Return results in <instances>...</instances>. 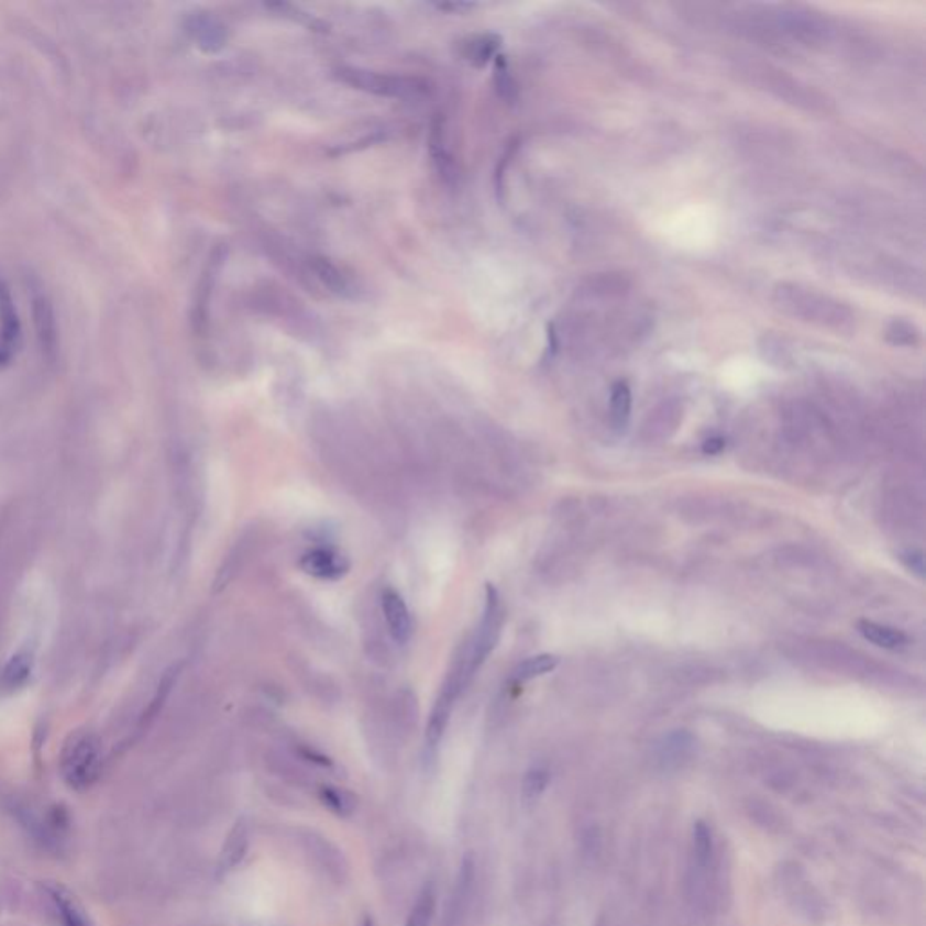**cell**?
Here are the masks:
<instances>
[{
	"instance_id": "6da1fadb",
	"label": "cell",
	"mask_w": 926,
	"mask_h": 926,
	"mask_svg": "<svg viewBox=\"0 0 926 926\" xmlns=\"http://www.w3.org/2000/svg\"><path fill=\"white\" fill-rule=\"evenodd\" d=\"M103 771L102 742L91 731H73L60 751L62 779L71 790L87 791L97 784Z\"/></svg>"
},
{
	"instance_id": "7a4b0ae2",
	"label": "cell",
	"mask_w": 926,
	"mask_h": 926,
	"mask_svg": "<svg viewBox=\"0 0 926 926\" xmlns=\"http://www.w3.org/2000/svg\"><path fill=\"white\" fill-rule=\"evenodd\" d=\"M473 679V675L468 672L467 653H465V648L462 647L459 655L454 657L453 664L449 668L448 677L443 682L442 690L438 693L437 703H434L431 718H429L428 731H426V746H428L429 751H434L438 743L442 742L454 706H456L460 695L465 692V687Z\"/></svg>"
},
{
	"instance_id": "3957f363",
	"label": "cell",
	"mask_w": 926,
	"mask_h": 926,
	"mask_svg": "<svg viewBox=\"0 0 926 926\" xmlns=\"http://www.w3.org/2000/svg\"><path fill=\"white\" fill-rule=\"evenodd\" d=\"M504 605L499 599V594L493 585L485 586V605L484 614L479 619L478 628L474 630L473 637L465 642V652H467L468 672L476 675L479 668L484 666V662L489 659L494 648L498 644L499 636H501V628H504Z\"/></svg>"
},
{
	"instance_id": "277c9868",
	"label": "cell",
	"mask_w": 926,
	"mask_h": 926,
	"mask_svg": "<svg viewBox=\"0 0 926 926\" xmlns=\"http://www.w3.org/2000/svg\"><path fill=\"white\" fill-rule=\"evenodd\" d=\"M339 78L348 86L361 89V91L372 92L377 97L417 98L428 91V84L420 78L364 71V69H353V67L339 69Z\"/></svg>"
},
{
	"instance_id": "5b68a950",
	"label": "cell",
	"mask_w": 926,
	"mask_h": 926,
	"mask_svg": "<svg viewBox=\"0 0 926 926\" xmlns=\"http://www.w3.org/2000/svg\"><path fill=\"white\" fill-rule=\"evenodd\" d=\"M22 341V327L10 288L0 280V367L10 366Z\"/></svg>"
},
{
	"instance_id": "8992f818",
	"label": "cell",
	"mask_w": 926,
	"mask_h": 926,
	"mask_svg": "<svg viewBox=\"0 0 926 926\" xmlns=\"http://www.w3.org/2000/svg\"><path fill=\"white\" fill-rule=\"evenodd\" d=\"M300 571L317 580L337 581L350 572V560L335 549H311L299 561Z\"/></svg>"
},
{
	"instance_id": "52a82bcc",
	"label": "cell",
	"mask_w": 926,
	"mask_h": 926,
	"mask_svg": "<svg viewBox=\"0 0 926 926\" xmlns=\"http://www.w3.org/2000/svg\"><path fill=\"white\" fill-rule=\"evenodd\" d=\"M382 614L386 619L387 631L397 644H408L412 633L411 614L408 605L398 592L387 588L382 594Z\"/></svg>"
},
{
	"instance_id": "ba28073f",
	"label": "cell",
	"mask_w": 926,
	"mask_h": 926,
	"mask_svg": "<svg viewBox=\"0 0 926 926\" xmlns=\"http://www.w3.org/2000/svg\"><path fill=\"white\" fill-rule=\"evenodd\" d=\"M47 897L55 906L56 914L60 917L64 926H97L92 923L91 916L87 914L82 903L62 883L49 881L44 885Z\"/></svg>"
},
{
	"instance_id": "9c48e42d",
	"label": "cell",
	"mask_w": 926,
	"mask_h": 926,
	"mask_svg": "<svg viewBox=\"0 0 926 926\" xmlns=\"http://www.w3.org/2000/svg\"><path fill=\"white\" fill-rule=\"evenodd\" d=\"M246 850H249V825H246L245 819H240L230 829L229 836L221 847L218 858V874L224 875L234 871L235 867L245 860Z\"/></svg>"
},
{
	"instance_id": "30bf717a",
	"label": "cell",
	"mask_w": 926,
	"mask_h": 926,
	"mask_svg": "<svg viewBox=\"0 0 926 926\" xmlns=\"http://www.w3.org/2000/svg\"><path fill=\"white\" fill-rule=\"evenodd\" d=\"M33 317H35L36 337L41 342L42 353L53 361L56 355L58 333H56L55 311L46 296L41 294L33 299Z\"/></svg>"
},
{
	"instance_id": "8fae6325",
	"label": "cell",
	"mask_w": 926,
	"mask_h": 926,
	"mask_svg": "<svg viewBox=\"0 0 926 926\" xmlns=\"http://www.w3.org/2000/svg\"><path fill=\"white\" fill-rule=\"evenodd\" d=\"M858 631L863 639L872 642L875 647L885 648V650H900L906 644V636L903 631L885 627V625H878L874 621L858 622Z\"/></svg>"
},
{
	"instance_id": "7c38bea8",
	"label": "cell",
	"mask_w": 926,
	"mask_h": 926,
	"mask_svg": "<svg viewBox=\"0 0 926 926\" xmlns=\"http://www.w3.org/2000/svg\"><path fill=\"white\" fill-rule=\"evenodd\" d=\"M611 426L622 433L628 428L631 417V389L627 382H616L610 395Z\"/></svg>"
},
{
	"instance_id": "4fadbf2b",
	"label": "cell",
	"mask_w": 926,
	"mask_h": 926,
	"mask_svg": "<svg viewBox=\"0 0 926 926\" xmlns=\"http://www.w3.org/2000/svg\"><path fill=\"white\" fill-rule=\"evenodd\" d=\"M434 911H437V891H434L433 883H428L418 894L406 926H431Z\"/></svg>"
},
{
	"instance_id": "5bb4252c",
	"label": "cell",
	"mask_w": 926,
	"mask_h": 926,
	"mask_svg": "<svg viewBox=\"0 0 926 926\" xmlns=\"http://www.w3.org/2000/svg\"><path fill=\"white\" fill-rule=\"evenodd\" d=\"M33 672V653L21 650L11 657L4 668V684L8 687H21L30 681Z\"/></svg>"
},
{
	"instance_id": "9a60e30c",
	"label": "cell",
	"mask_w": 926,
	"mask_h": 926,
	"mask_svg": "<svg viewBox=\"0 0 926 926\" xmlns=\"http://www.w3.org/2000/svg\"><path fill=\"white\" fill-rule=\"evenodd\" d=\"M558 666H560V659L555 655H550V653L530 657V659L521 662L516 668L515 681L527 682L532 681V679L543 677L547 673L554 672Z\"/></svg>"
},
{
	"instance_id": "2e32d148",
	"label": "cell",
	"mask_w": 926,
	"mask_h": 926,
	"mask_svg": "<svg viewBox=\"0 0 926 926\" xmlns=\"http://www.w3.org/2000/svg\"><path fill=\"white\" fill-rule=\"evenodd\" d=\"M431 156H433L434 164H437L438 173L443 176L445 181L454 178V164L451 154L443 145V128L442 123H434L433 133H431Z\"/></svg>"
},
{
	"instance_id": "e0dca14e",
	"label": "cell",
	"mask_w": 926,
	"mask_h": 926,
	"mask_svg": "<svg viewBox=\"0 0 926 926\" xmlns=\"http://www.w3.org/2000/svg\"><path fill=\"white\" fill-rule=\"evenodd\" d=\"M474 880V866L473 860L471 858H465L462 863V871L459 874V881H456V886H454V896H453V908H451V916L456 919L459 914H462L463 908L467 905V897L468 892H471V885H473Z\"/></svg>"
},
{
	"instance_id": "ac0fdd59",
	"label": "cell",
	"mask_w": 926,
	"mask_h": 926,
	"mask_svg": "<svg viewBox=\"0 0 926 926\" xmlns=\"http://www.w3.org/2000/svg\"><path fill=\"white\" fill-rule=\"evenodd\" d=\"M321 800L327 805L328 809L333 811L335 815L348 816L352 815L356 807V800L352 793L346 791L335 790V787H322Z\"/></svg>"
},
{
	"instance_id": "d6986e66",
	"label": "cell",
	"mask_w": 926,
	"mask_h": 926,
	"mask_svg": "<svg viewBox=\"0 0 926 926\" xmlns=\"http://www.w3.org/2000/svg\"><path fill=\"white\" fill-rule=\"evenodd\" d=\"M693 852L698 866H708L713 855L712 830L704 822H697L693 827Z\"/></svg>"
},
{
	"instance_id": "ffe728a7",
	"label": "cell",
	"mask_w": 926,
	"mask_h": 926,
	"mask_svg": "<svg viewBox=\"0 0 926 926\" xmlns=\"http://www.w3.org/2000/svg\"><path fill=\"white\" fill-rule=\"evenodd\" d=\"M313 268L330 290L337 291V294H346L350 285H348L346 277L337 271L335 266L328 263L327 260H317L313 263Z\"/></svg>"
},
{
	"instance_id": "44dd1931",
	"label": "cell",
	"mask_w": 926,
	"mask_h": 926,
	"mask_svg": "<svg viewBox=\"0 0 926 926\" xmlns=\"http://www.w3.org/2000/svg\"><path fill=\"white\" fill-rule=\"evenodd\" d=\"M547 784H549V773L545 769H532L523 780V798L529 802L538 798L545 791Z\"/></svg>"
},
{
	"instance_id": "7402d4cb",
	"label": "cell",
	"mask_w": 926,
	"mask_h": 926,
	"mask_svg": "<svg viewBox=\"0 0 926 926\" xmlns=\"http://www.w3.org/2000/svg\"><path fill=\"white\" fill-rule=\"evenodd\" d=\"M499 41L496 36H482L478 42L471 44V53H468V60H478V66L489 60V56L496 52Z\"/></svg>"
},
{
	"instance_id": "603a6c76",
	"label": "cell",
	"mask_w": 926,
	"mask_h": 926,
	"mask_svg": "<svg viewBox=\"0 0 926 926\" xmlns=\"http://www.w3.org/2000/svg\"><path fill=\"white\" fill-rule=\"evenodd\" d=\"M886 337H889V341L894 342L897 346H911V344L917 341V337L919 335H917V331L908 322H894L889 328Z\"/></svg>"
},
{
	"instance_id": "cb8c5ba5",
	"label": "cell",
	"mask_w": 926,
	"mask_h": 926,
	"mask_svg": "<svg viewBox=\"0 0 926 926\" xmlns=\"http://www.w3.org/2000/svg\"><path fill=\"white\" fill-rule=\"evenodd\" d=\"M900 560L905 563L908 571L914 572L919 577H925V558H923V552H919V550H906V552L900 555Z\"/></svg>"
},
{
	"instance_id": "d4e9b609",
	"label": "cell",
	"mask_w": 926,
	"mask_h": 926,
	"mask_svg": "<svg viewBox=\"0 0 926 926\" xmlns=\"http://www.w3.org/2000/svg\"><path fill=\"white\" fill-rule=\"evenodd\" d=\"M724 448H726V440H724V438H718V437L708 438V440H706V442H704L703 453L704 454H712V456H713V454L723 453Z\"/></svg>"
},
{
	"instance_id": "484cf974",
	"label": "cell",
	"mask_w": 926,
	"mask_h": 926,
	"mask_svg": "<svg viewBox=\"0 0 926 926\" xmlns=\"http://www.w3.org/2000/svg\"><path fill=\"white\" fill-rule=\"evenodd\" d=\"M361 926H375V922H373L372 916H364L362 917Z\"/></svg>"
}]
</instances>
